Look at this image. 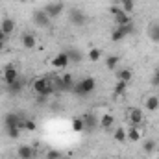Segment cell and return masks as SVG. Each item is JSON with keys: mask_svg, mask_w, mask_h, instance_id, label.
I'll use <instances>...</instances> for the list:
<instances>
[{"mask_svg": "<svg viewBox=\"0 0 159 159\" xmlns=\"http://www.w3.org/2000/svg\"><path fill=\"white\" fill-rule=\"evenodd\" d=\"M32 89H34V93L39 94V96H50V94L57 93L54 76H50V78H35L34 83H32Z\"/></svg>", "mask_w": 159, "mask_h": 159, "instance_id": "1", "label": "cell"}, {"mask_svg": "<svg viewBox=\"0 0 159 159\" xmlns=\"http://www.w3.org/2000/svg\"><path fill=\"white\" fill-rule=\"evenodd\" d=\"M94 89H96V80L93 78V76H85V78H81L80 81H76L72 93H76L80 96H87V94H91Z\"/></svg>", "mask_w": 159, "mask_h": 159, "instance_id": "2", "label": "cell"}, {"mask_svg": "<svg viewBox=\"0 0 159 159\" xmlns=\"http://www.w3.org/2000/svg\"><path fill=\"white\" fill-rule=\"evenodd\" d=\"M54 81H56V89L57 93H72L74 91V85L76 81L70 74H61V76H54Z\"/></svg>", "mask_w": 159, "mask_h": 159, "instance_id": "3", "label": "cell"}, {"mask_svg": "<svg viewBox=\"0 0 159 159\" xmlns=\"http://www.w3.org/2000/svg\"><path fill=\"white\" fill-rule=\"evenodd\" d=\"M109 11H111L113 20H115V24H117V26H126V24H129V22H131L129 13H126L120 6H111V7H109Z\"/></svg>", "mask_w": 159, "mask_h": 159, "instance_id": "4", "label": "cell"}, {"mask_svg": "<svg viewBox=\"0 0 159 159\" xmlns=\"http://www.w3.org/2000/svg\"><path fill=\"white\" fill-rule=\"evenodd\" d=\"M69 22L72 26H85L87 24V15L80 7H70L69 9Z\"/></svg>", "mask_w": 159, "mask_h": 159, "instance_id": "5", "label": "cell"}, {"mask_svg": "<svg viewBox=\"0 0 159 159\" xmlns=\"http://www.w3.org/2000/svg\"><path fill=\"white\" fill-rule=\"evenodd\" d=\"M32 19H34V24L35 26H39V28H48L50 26V17L46 15V11L39 7V9H34V13H32Z\"/></svg>", "mask_w": 159, "mask_h": 159, "instance_id": "6", "label": "cell"}, {"mask_svg": "<svg viewBox=\"0 0 159 159\" xmlns=\"http://www.w3.org/2000/svg\"><path fill=\"white\" fill-rule=\"evenodd\" d=\"M128 120H129V126L139 128L144 122V111L141 107H129L128 109Z\"/></svg>", "mask_w": 159, "mask_h": 159, "instance_id": "7", "label": "cell"}, {"mask_svg": "<svg viewBox=\"0 0 159 159\" xmlns=\"http://www.w3.org/2000/svg\"><path fill=\"white\" fill-rule=\"evenodd\" d=\"M50 65H52L54 69H57V70H65V69H67V67L70 65V59H69L67 52L63 50V52H59V54H56V56L52 57Z\"/></svg>", "mask_w": 159, "mask_h": 159, "instance_id": "8", "label": "cell"}, {"mask_svg": "<svg viewBox=\"0 0 159 159\" xmlns=\"http://www.w3.org/2000/svg\"><path fill=\"white\" fill-rule=\"evenodd\" d=\"M43 9L46 11V15H48L50 19H57V17H61V13H63V9H65V4H63V2H50V4H46Z\"/></svg>", "mask_w": 159, "mask_h": 159, "instance_id": "9", "label": "cell"}, {"mask_svg": "<svg viewBox=\"0 0 159 159\" xmlns=\"http://www.w3.org/2000/svg\"><path fill=\"white\" fill-rule=\"evenodd\" d=\"M4 128H20L22 129V119L19 113H6L4 117Z\"/></svg>", "mask_w": 159, "mask_h": 159, "instance_id": "10", "label": "cell"}, {"mask_svg": "<svg viewBox=\"0 0 159 159\" xmlns=\"http://www.w3.org/2000/svg\"><path fill=\"white\" fill-rule=\"evenodd\" d=\"M19 70L13 67V65H7L6 69H4V74H2V81L6 83V85H11L15 80H19Z\"/></svg>", "mask_w": 159, "mask_h": 159, "instance_id": "11", "label": "cell"}, {"mask_svg": "<svg viewBox=\"0 0 159 159\" xmlns=\"http://www.w3.org/2000/svg\"><path fill=\"white\" fill-rule=\"evenodd\" d=\"M81 120L85 124V131H91V129H94L100 124V117H96V113H85L81 117Z\"/></svg>", "mask_w": 159, "mask_h": 159, "instance_id": "12", "label": "cell"}, {"mask_svg": "<svg viewBox=\"0 0 159 159\" xmlns=\"http://www.w3.org/2000/svg\"><path fill=\"white\" fill-rule=\"evenodd\" d=\"M17 156L19 159H34L37 154H35V148L30 146V144H20L19 150H17Z\"/></svg>", "mask_w": 159, "mask_h": 159, "instance_id": "13", "label": "cell"}, {"mask_svg": "<svg viewBox=\"0 0 159 159\" xmlns=\"http://www.w3.org/2000/svg\"><path fill=\"white\" fill-rule=\"evenodd\" d=\"M22 89H24V80H22V78L15 80L11 85H6V91H7V94H9V96H17V94H20V93H22Z\"/></svg>", "mask_w": 159, "mask_h": 159, "instance_id": "14", "label": "cell"}, {"mask_svg": "<svg viewBox=\"0 0 159 159\" xmlns=\"http://www.w3.org/2000/svg\"><path fill=\"white\" fill-rule=\"evenodd\" d=\"M20 43H22V46H24L26 50H34V48L37 46V37H35L34 34L26 32V34H22V37H20Z\"/></svg>", "mask_w": 159, "mask_h": 159, "instance_id": "15", "label": "cell"}, {"mask_svg": "<svg viewBox=\"0 0 159 159\" xmlns=\"http://www.w3.org/2000/svg\"><path fill=\"white\" fill-rule=\"evenodd\" d=\"M144 109H148V111H157L159 109V96L157 94H148L146 98H144Z\"/></svg>", "mask_w": 159, "mask_h": 159, "instance_id": "16", "label": "cell"}, {"mask_svg": "<svg viewBox=\"0 0 159 159\" xmlns=\"http://www.w3.org/2000/svg\"><path fill=\"white\" fill-rule=\"evenodd\" d=\"M0 30H2L6 35H11V34L15 32V20L9 19V17H6V19L2 20V24H0Z\"/></svg>", "mask_w": 159, "mask_h": 159, "instance_id": "17", "label": "cell"}, {"mask_svg": "<svg viewBox=\"0 0 159 159\" xmlns=\"http://www.w3.org/2000/svg\"><path fill=\"white\" fill-rule=\"evenodd\" d=\"M65 52H67V56H69V59H70V65H72V63H74V65H76V63H81L83 54L80 52L78 48H67Z\"/></svg>", "mask_w": 159, "mask_h": 159, "instance_id": "18", "label": "cell"}, {"mask_svg": "<svg viewBox=\"0 0 159 159\" xmlns=\"http://www.w3.org/2000/svg\"><path fill=\"white\" fill-rule=\"evenodd\" d=\"M126 133H128V141H131V143H137L139 139H143L141 129H139V128H135V126H129V128L126 129Z\"/></svg>", "mask_w": 159, "mask_h": 159, "instance_id": "19", "label": "cell"}, {"mask_svg": "<svg viewBox=\"0 0 159 159\" xmlns=\"http://www.w3.org/2000/svg\"><path fill=\"white\" fill-rule=\"evenodd\" d=\"M133 78V72L129 69H120L117 70V81H124V83H129Z\"/></svg>", "mask_w": 159, "mask_h": 159, "instance_id": "20", "label": "cell"}, {"mask_svg": "<svg viewBox=\"0 0 159 159\" xmlns=\"http://www.w3.org/2000/svg\"><path fill=\"white\" fill-rule=\"evenodd\" d=\"M113 124H115V117H113V115H109V113H104V115L100 117V124H98V126H100V128H104V129H109Z\"/></svg>", "mask_w": 159, "mask_h": 159, "instance_id": "21", "label": "cell"}, {"mask_svg": "<svg viewBox=\"0 0 159 159\" xmlns=\"http://www.w3.org/2000/svg\"><path fill=\"white\" fill-rule=\"evenodd\" d=\"M148 35H150V41H154V43L159 44V22H152V24H150Z\"/></svg>", "mask_w": 159, "mask_h": 159, "instance_id": "22", "label": "cell"}, {"mask_svg": "<svg viewBox=\"0 0 159 159\" xmlns=\"http://www.w3.org/2000/svg\"><path fill=\"white\" fill-rule=\"evenodd\" d=\"M113 139H115L117 143H124V141H128V133H126V128H124V126H119V128L115 129Z\"/></svg>", "mask_w": 159, "mask_h": 159, "instance_id": "23", "label": "cell"}, {"mask_svg": "<svg viewBox=\"0 0 159 159\" xmlns=\"http://www.w3.org/2000/svg\"><path fill=\"white\" fill-rule=\"evenodd\" d=\"M156 148H157V143H156L154 139H144V141H143V150H144L146 154H154Z\"/></svg>", "mask_w": 159, "mask_h": 159, "instance_id": "24", "label": "cell"}, {"mask_svg": "<svg viewBox=\"0 0 159 159\" xmlns=\"http://www.w3.org/2000/svg\"><path fill=\"white\" fill-rule=\"evenodd\" d=\"M119 63H120V56H109V57L106 59V67H107L109 70H115Z\"/></svg>", "mask_w": 159, "mask_h": 159, "instance_id": "25", "label": "cell"}, {"mask_svg": "<svg viewBox=\"0 0 159 159\" xmlns=\"http://www.w3.org/2000/svg\"><path fill=\"white\" fill-rule=\"evenodd\" d=\"M124 37H126V35H124L122 28H120V26H117V28L113 30V34H111V41H113V43H120Z\"/></svg>", "mask_w": 159, "mask_h": 159, "instance_id": "26", "label": "cell"}, {"mask_svg": "<svg viewBox=\"0 0 159 159\" xmlns=\"http://www.w3.org/2000/svg\"><path fill=\"white\" fill-rule=\"evenodd\" d=\"M120 7L126 11V13H131L135 9V2L133 0H120Z\"/></svg>", "mask_w": 159, "mask_h": 159, "instance_id": "27", "label": "cell"}, {"mask_svg": "<svg viewBox=\"0 0 159 159\" xmlns=\"http://www.w3.org/2000/svg\"><path fill=\"white\" fill-rule=\"evenodd\" d=\"M126 89H128V83H124V81H117V85H115V96H122L124 93H126Z\"/></svg>", "mask_w": 159, "mask_h": 159, "instance_id": "28", "label": "cell"}, {"mask_svg": "<svg viewBox=\"0 0 159 159\" xmlns=\"http://www.w3.org/2000/svg\"><path fill=\"white\" fill-rule=\"evenodd\" d=\"M72 129H74L76 133H80V131H85V124H83L81 117H80V119H74V120H72Z\"/></svg>", "mask_w": 159, "mask_h": 159, "instance_id": "29", "label": "cell"}, {"mask_svg": "<svg viewBox=\"0 0 159 159\" xmlns=\"http://www.w3.org/2000/svg\"><path fill=\"white\" fill-rule=\"evenodd\" d=\"M100 56H102L100 48H91V50H89V54H87V57H89L91 61H98V59H100Z\"/></svg>", "mask_w": 159, "mask_h": 159, "instance_id": "30", "label": "cell"}, {"mask_svg": "<svg viewBox=\"0 0 159 159\" xmlns=\"http://www.w3.org/2000/svg\"><path fill=\"white\" fill-rule=\"evenodd\" d=\"M63 157V154L59 152V150H56V148H50L48 152H46V157L44 159H61Z\"/></svg>", "mask_w": 159, "mask_h": 159, "instance_id": "31", "label": "cell"}, {"mask_svg": "<svg viewBox=\"0 0 159 159\" xmlns=\"http://www.w3.org/2000/svg\"><path fill=\"white\" fill-rule=\"evenodd\" d=\"M20 128H6V133H7V137H11V139H17V137H20Z\"/></svg>", "mask_w": 159, "mask_h": 159, "instance_id": "32", "label": "cell"}, {"mask_svg": "<svg viewBox=\"0 0 159 159\" xmlns=\"http://www.w3.org/2000/svg\"><path fill=\"white\" fill-rule=\"evenodd\" d=\"M22 129L35 131V122H34V120H22Z\"/></svg>", "mask_w": 159, "mask_h": 159, "instance_id": "33", "label": "cell"}, {"mask_svg": "<svg viewBox=\"0 0 159 159\" xmlns=\"http://www.w3.org/2000/svg\"><path fill=\"white\" fill-rule=\"evenodd\" d=\"M152 85H154V87H159V65L156 67V70H154V74H152Z\"/></svg>", "mask_w": 159, "mask_h": 159, "instance_id": "34", "label": "cell"}, {"mask_svg": "<svg viewBox=\"0 0 159 159\" xmlns=\"http://www.w3.org/2000/svg\"><path fill=\"white\" fill-rule=\"evenodd\" d=\"M6 37H7V35H6V34H4V32L0 30V41H6Z\"/></svg>", "mask_w": 159, "mask_h": 159, "instance_id": "35", "label": "cell"}, {"mask_svg": "<svg viewBox=\"0 0 159 159\" xmlns=\"http://www.w3.org/2000/svg\"><path fill=\"white\" fill-rule=\"evenodd\" d=\"M4 50V41H0V52Z\"/></svg>", "mask_w": 159, "mask_h": 159, "instance_id": "36", "label": "cell"}, {"mask_svg": "<svg viewBox=\"0 0 159 159\" xmlns=\"http://www.w3.org/2000/svg\"><path fill=\"white\" fill-rule=\"evenodd\" d=\"M104 159H113V157H104Z\"/></svg>", "mask_w": 159, "mask_h": 159, "instance_id": "37", "label": "cell"}, {"mask_svg": "<svg viewBox=\"0 0 159 159\" xmlns=\"http://www.w3.org/2000/svg\"><path fill=\"white\" fill-rule=\"evenodd\" d=\"M61 159H69V157H61Z\"/></svg>", "mask_w": 159, "mask_h": 159, "instance_id": "38", "label": "cell"}, {"mask_svg": "<svg viewBox=\"0 0 159 159\" xmlns=\"http://www.w3.org/2000/svg\"><path fill=\"white\" fill-rule=\"evenodd\" d=\"M156 159H159V157H156Z\"/></svg>", "mask_w": 159, "mask_h": 159, "instance_id": "39", "label": "cell"}, {"mask_svg": "<svg viewBox=\"0 0 159 159\" xmlns=\"http://www.w3.org/2000/svg\"><path fill=\"white\" fill-rule=\"evenodd\" d=\"M133 2H135V0H133Z\"/></svg>", "mask_w": 159, "mask_h": 159, "instance_id": "40", "label": "cell"}]
</instances>
